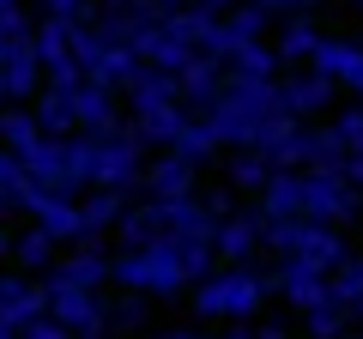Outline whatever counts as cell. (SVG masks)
<instances>
[{
  "label": "cell",
  "mask_w": 363,
  "mask_h": 339,
  "mask_svg": "<svg viewBox=\"0 0 363 339\" xmlns=\"http://www.w3.org/2000/svg\"><path fill=\"white\" fill-rule=\"evenodd\" d=\"M67 164H73L79 188H140L145 182V140L133 133V121H109L97 133H67Z\"/></svg>",
  "instance_id": "obj_1"
},
{
  "label": "cell",
  "mask_w": 363,
  "mask_h": 339,
  "mask_svg": "<svg viewBox=\"0 0 363 339\" xmlns=\"http://www.w3.org/2000/svg\"><path fill=\"white\" fill-rule=\"evenodd\" d=\"M279 79H230L224 85V97L206 109V128L218 133V145L230 152V145H260V133L272 128V116H279Z\"/></svg>",
  "instance_id": "obj_2"
},
{
  "label": "cell",
  "mask_w": 363,
  "mask_h": 339,
  "mask_svg": "<svg viewBox=\"0 0 363 339\" xmlns=\"http://www.w3.org/2000/svg\"><path fill=\"white\" fill-rule=\"evenodd\" d=\"M267 291H272V279L260 273L255 261L212 267V273L194 285V315L200 321H255L260 303H267Z\"/></svg>",
  "instance_id": "obj_3"
},
{
  "label": "cell",
  "mask_w": 363,
  "mask_h": 339,
  "mask_svg": "<svg viewBox=\"0 0 363 339\" xmlns=\"http://www.w3.org/2000/svg\"><path fill=\"white\" fill-rule=\"evenodd\" d=\"M267 248L279 261H315L327 273H339L351 261L339 224H315V218H267Z\"/></svg>",
  "instance_id": "obj_4"
},
{
  "label": "cell",
  "mask_w": 363,
  "mask_h": 339,
  "mask_svg": "<svg viewBox=\"0 0 363 339\" xmlns=\"http://www.w3.org/2000/svg\"><path fill=\"white\" fill-rule=\"evenodd\" d=\"M309 200H303V218L315 224H357L363 218V188H351L339 170H303Z\"/></svg>",
  "instance_id": "obj_5"
},
{
  "label": "cell",
  "mask_w": 363,
  "mask_h": 339,
  "mask_svg": "<svg viewBox=\"0 0 363 339\" xmlns=\"http://www.w3.org/2000/svg\"><path fill=\"white\" fill-rule=\"evenodd\" d=\"M43 285H49V315H55L73 339H109V303L97 297V291L55 285V279H43Z\"/></svg>",
  "instance_id": "obj_6"
},
{
  "label": "cell",
  "mask_w": 363,
  "mask_h": 339,
  "mask_svg": "<svg viewBox=\"0 0 363 339\" xmlns=\"http://www.w3.org/2000/svg\"><path fill=\"white\" fill-rule=\"evenodd\" d=\"M333 91L339 85L321 73V67H285V73H279V104H285L297 121L327 116V109H333Z\"/></svg>",
  "instance_id": "obj_7"
},
{
  "label": "cell",
  "mask_w": 363,
  "mask_h": 339,
  "mask_svg": "<svg viewBox=\"0 0 363 339\" xmlns=\"http://www.w3.org/2000/svg\"><path fill=\"white\" fill-rule=\"evenodd\" d=\"M18 206L30 212V224H43L49 236L61 243H85V218H79V200L73 194H49V188H25Z\"/></svg>",
  "instance_id": "obj_8"
},
{
  "label": "cell",
  "mask_w": 363,
  "mask_h": 339,
  "mask_svg": "<svg viewBox=\"0 0 363 339\" xmlns=\"http://www.w3.org/2000/svg\"><path fill=\"white\" fill-rule=\"evenodd\" d=\"M43 315H49V285H37V273H0V321L25 333Z\"/></svg>",
  "instance_id": "obj_9"
},
{
  "label": "cell",
  "mask_w": 363,
  "mask_h": 339,
  "mask_svg": "<svg viewBox=\"0 0 363 339\" xmlns=\"http://www.w3.org/2000/svg\"><path fill=\"white\" fill-rule=\"evenodd\" d=\"M272 291H279L291 309L309 315L315 303L333 297V273H327V267H315V261H279V279H272Z\"/></svg>",
  "instance_id": "obj_10"
},
{
  "label": "cell",
  "mask_w": 363,
  "mask_h": 339,
  "mask_svg": "<svg viewBox=\"0 0 363 339\" xmlns=\"http://www.w3.org/2000/svg\"><path fill=\"white\" fill-rule=\"evenodd\" d=\"M260 243H267V218H260V206L255 212H230V218H218V230H212V255H218L224 267L255 261Z\"/></svg>",
  "instance_id": "obj_11"
},
{
  "label": "cell",
  "mask_w": 363,
  "mask_h": 339,
  "mask_svg": "<svg viewBox=\"0 0 363 339\" xmlns=\"http://www.w3.org/2000/svg\"><path fill=\"white\" fill-rule=\"evenodd\" d=\"M176 79H182V104L194 109V116H206V109L224 97V85H230V67L212 61V55H188Z\"/></svg>",
  "instance_id": "obj_12"
},
{
  "label": "cell",
  "mask_w": 363,
  "mask_h": 339,
  "mask_svg": "<svg viewBox=\"0 0 363 339\" xmlns=\"http://www.w3.org/2000/svg\"><path fill=\"white\" fill-rule=\"evenodd\" d=\"M49 279L55 285H79V291H104L109 279H116V255H104L97 243H79L67 261L49 267Z\"/></svg>",
  "instance_id": "obj_13"
},
{
  "label": "cell",
  "mask_w": 363,
  "mask_h": 339,
  "mask_svg": "<svg viewBox=\"0 0 363 339\" xmlns=\"http://www.w3.org/2000/svg\"><path fill=\"white\" fill-rule=\"evenodd\" d=\"M140 188H145V200H188V194H200V170L188 157H176V152H157L145 164Z\"/></svg>",
  "instance_id": "obj_14"
},
{
  "label": "cell",
  "mask_w": 363,
  "mask_h": 339,
  "mask_svg": "<svg viewBox=\"0 0 363 339\" xmlns=\"http://www.w3.org/2000/svg\"><path fill=\"white\" fill-rule=\"evenodd\" d=\"M121 91H128V109H164V104H182V79L157 61H140Z\"/></svg>",
  "instance_id": "obj_15"
},
{
  "label": "cell",
  "mask_w": 363,
  "mask_h": 339,
  "mask_svg": "<svg viewBox=\"0 0 363 339\" xmlns=\"http://www.w3.org/2000/svg\"><path fill=\"white\" fill-rule=\"evenodd\" d=\"M0 79H6L13 104H37L43 85H49V73H43V61H37V43H25V49L6 55V61H0Z\"/></svg>",
  "instance_id": "obj_16"
},
{
  "label": "cell",
  "mask_w": 363,
  "mask_h": 339,
  "mask_svg": "<svg viewBox=\"0 0 363 339\" xmlns=\"http://www.w3.org/2000/svg\"><path fill=\"white\" fill-rule=\"evenodd\" d=\"M194 121V109L188 104H164V109H133V133H140L145 145H157V152H169V145L182 140V128Z\"/></svg>",
  "instance_id": "obj_17"
},
{
  "label": "cell",
  "mask_w": 363,
  "mask_h": 339,
  "mask_svg": "<svg viewBox=\"0 0 363 339\" xmlns=\"http://www.w3.org/2000/svg\"><path fill=\"white\" fill-rule=\"evenodd\" d=\"M321 37H327V30L315 25L309 13H291L285 25H279V37H272V49H279V61H285V67H309L315 49H321Z\"/></svg>",
  "instance_id": "obj_18"
},
{
  "label": "cell",
  "mask_w": 363,
  "mask_h": 339,
  "mask_svg": "<svg viewBox=\"0 0 363 339\" xmlns=\"http://www.w3.org/2000/svg\"><path fill=\"white\" fill-rule=\"evenodd\" d=\"M303 200H309L303 170H272V182L260 188V218H303Z\"/></svg>",
  "instance_id": "obj_19"
},
{
  "label": "cell",
  "mask_w": 363,
  "mask_h": 339,
  "mask_svg": "<svg viewBox=\"0 0 363 339\" xmlns=\"http://www.w3.org/2000/svg\"><path fill=\"white\" fill-rule=\"evenodd\" d=\"M128 212V188H85L79 194V218H85V243H97L104 230H116Z\"/></svg>",
  "instance_id": "obj_20"
},
{
  "label": "cell",
  "mask_w": 363,
  "mask_h": 339,
  "mask_svg": "<svg viewBox=\"0 0 363 339\" xmlns=\"http://www.w3.org/2000/svg\"><path fill=\"white\" fill-rule=\"evenodd\" d=\"M272 157L267 152H255V145H230V152H224V182L236 188V194H260V188L272 182Z\"/></svg>",
  "instance_id": "obj_21"
},
{
  "label": "cell",
  "mask_w": 363,
  "mask_h": 339,
  "mask_svg": "<svg viewBox=\"0 0 363 339\" xmlns=\"http://www.w3.org/2000/svg\"><path fill=\"white\" fill-rule=\"evenodd\" d=\"M73 116H79V133H97V128H109V121H121L116 91L97 85V79H79L73 85Z\"/></svg>",
  "instance_id": "obj_22"
},
{
  "label": "cell",
  "mask_w": 363,
  "mask_h": 339,
  "mask_svg": "<svg viewBox=\"0 0 363 339\" xmlns=\"http://www.w3.org/2000/svg\"><path fill=\"white\" fill-rule=\"evenodd\" d=\"M309 67H321L333 85H351V79L363 73V43L357 37H321V49H315Z\"/></svg>",
  "instance_id": "obj_23"
},
{
  "label": "cell",
  "mask_w": 363,
  "mask_h": 339,
  "mask_svg": "<svg viewBox=\"0 0 363 339\" xmlns=\"http://www.w3.org/2000/svg\"><path fill=\"white\" fill-rule=\"evenodd\" d=\"M30 116H37V128H43V133H55V140L79 133V116H73V91H67V85H43V97L30 104Z\"/></svg>",
  "instance_id": "obj_24"
},
{
  "label": "cell",
  "mask_w": 363,
  "mask_h": 339,
  "mask_svg": "<svg viewBox=\"0 0 363 339\" xmlns=\"http://www.w3.org/2000/svg\"><path fill=\"white\" fill-rule=\"evenodd\" d=\"M224 67H230V79H279V73H285V61H279L272 43H242Z\"/></svg>",
  "instance_id": "obj_25"
},
{
  "label": "cell",
  "mask_w": 363,
  "mask_h": 339,
  "mask_svg": "<svg viewBox=\"0 0 363 339\" xmlns=\"http://www.w3.org/2000/svg\"><path fill=\"white\" fill-rule=\"evenodd\" d=\"M55 248H61V236H49L43 224H30V230L13 236V261L25 267V273H43V267H55Z\"/></svg>",
  "instance_id": "obj_26"
},
{
  "label": "cell",
  "mask_w": 363,
  "mask_h": 339,
  "mask_svg": "<svg viewBox=\"0 0 363 339\" xmlns=\"http://www.w3.org/2000/svg\"><path fill=\"white\" fill-rule=\"evenodd\" d=\"M169 152H176V157H188V164L200 170V164H212V157H218L224 145H218V133L206 128V116H194V121H188V128H182V140L169 145Z\"/></svg>",
  "instance_id": "obj_27"
},
{
  "label": "cell",
  "mask_w": 363,
  "mask_h": 339,
  "mask_svg": "<svg viewBox=\"0 0 363 339\" xmlns=\"http://www.w3.org/2000/svg\"><path fill=\"white\" fill-rule=\"evenodd\" d=\"M37 140H43V128H37V116H30L25 104L0 109V145H6V152H25V145H37Z\"/></svg>",
  "instance_id": "obj_28"
},
{
  "label": "cell",
  "mask_w": 363,
  "mask_h": 339,
  "mask_svg": "<svg viewBox=\"0 0 363 339\" xmlns=\"http://www.w3.org/2000/svg\"><path fill=\"white\" fill-rule=\"evenodd\" d=\"M345 321H351V303L327 297L309 309V339H345Z\"/></svg>",
  "instance_id": "obj_29"
},
{
  "label": "cell",
  "mask_w": 363,
  "mask_h": 339,
  "mask_svg": "<svg viewBox=\"0 0 363 339\" xmlns=\"http://www.w3.org/2000/svg\"><path fill=\"white\" fill-rule=\"evenodd\" d=\"M145 321H152V303H145V291H121V297L109 303V327H121V333H140Z\"/></svg>",
  "instance_id": "obj_30"
},
{
  "label": "cell",
  "mask_w": 363,
  "mask_h": 339,
  "mask_svg": "<svg viewBox=\"0 0 363 339\" xmlns=\"http://www.w3.org/2000/svg\"><path fill=\"white\" fill-rule=\"evenodd\" d=\"M25 188H30V176H25V164H18V152H6V145H0V200H6V206H18V200H25Z\"/></svg>",
  "instance_id": "obj_31"
},
{
  "label": "cell",
  "mask_w": 363,
  "mask_h": 339,
  "mask_svg": "<svg viewBox=\"0 0 363 339\" xmlns=\"http://www.w3.org/2000/svg\"><path fill=\"white\" fill-rule=\"evenodd\" d=\"M333 297L351 303V309H363V255H351V261L333 273Z\"/></svg>",
  "instance_id": "obj_32"
},
{
  "label": "cell",
  "mask_w": 363,
  "mask_h": 339,
  "mask_svg": "<svg viewBox=\"0 0 363 339\" xmlns=\"http://www.w3.org/2000/svg\"><path fill=\"white\" fill-rule=\"evenodd\" d=\"M333 133H339V145H345L351 157H363V104L339 109V116H333Z\"/></svg>",
  "instance_id": "obj_33"
},
{
  "label": "cell",
  "mask_w": 363,
  "mask_h": 339,
  "mask_svg": "<svg viewBox=\"0 0 363 339\" xmlns=\"http://www.w3.org/2000/svg\"><path fill=\"white\" fill-rule=\"evenodd\" d=\"M43 18H61V25H79V18H97L91 13V0H37Z\"/></svg>",
  "instance_id": "obj_34"
},
{
  "label": "cell",
  "mask_w": 363,
  "mask_h": 339,
  "mask_svg": "<svg viewBox=\"0 0 363 339\" xmlns=\"http://www.w3.org/2000/svg\"><path fill=\"white\" fill-rule=\"evenodd\" d=\"M200 200L212 206V218H230V212H236V188H230V182H224V188H212V194H200Z\"/></svg>",
  "instance_id": "obj_35"
},
{
  "label": "cell",
  "mask_w": 363,
  "mask_h": 339,
  "mask_svg": "<svg viewBox=\"0 0 363 339\" xmlns=\"http://www.w3.org/2000/svg\"><path fill=\"white\" fill-rule=\"evenodd\" d=\"M25 339H73V333H67L55 315H43V321H30V327H25Z\"/></svg>",
  "instance_id": "obj_36"
},
{
  "label": "cell",
  "mask_w": 363,
  "mask_h": 339,
  "mask_svg": "<svg viewBox=\"0 0 363 339\" xmlns=\"http://www.w3.org/2000/svg\"><path fill=\"white\" fill-rule=\"evenodd\" d=\"M255 339H291V327H285V321H260Z\"/></svg>",
  "instance_id": "obj_37"
},
{
  "label": "cell",
  "mask_w": 363,
  "mask_h": 339,
  "mask_svg": "<svg viewBox=\"0 0 363 339\" xmlns=\"http://www.w3.org/2000/svg\"><path fill=\"white\" fill-rule=\"evenodd\" d=\"M212 339H255V327L248 321H224V333H212Z\"/></svg>",
  "instance_id": "obj_38"
},
{
  "label": "cell",
  "mask_w": 363,
  "mask_h": 339,
  "mask_svg": "<svg viewBox=\"0 0 363 339\" xmlns=\"http://www.w3.org/2000/svg\"><path fill=\"white\" fill-rule=\"evenodd\" d=\"M140 6H152V13H182V6H194V0H140Z\"/></svg>",
  "instance_id": "obj_39"
},
{
  "label": "cell",
  "mask_w": 363,
  "mask_h": 339,
  "mask_svg": "<svg viewBox=\"0 0 363 339\" xmlns=\"http://www.w3.org/2000/svg\"><path fill=\"white\" fill-rule=\"evenodd\" d=\"M13 49H25V43H18V37H13V30L0 25V61H6V55H13Z\"/></svg>",
  "instance_id": "obj_40"
},
{
  "label": "cell",
  "mask_w": 363,
  "mask_h": 339,
  "mask_svg": "<svg viewBox=\"0 0 363 339\" xmlns=\"http://www.w3.org/2000/svg\"><path fill=\"white\" fill-rule=\"evenodd\" d=\"M200 6H212V13H230V6H242V0H200Z\"/></svg>",
  "instance_id": "obj_41"
},
{
  "label": "cell",
  "mask_w": 363,
  "mask_h": 339,
  "mask_svg": "<svg viewBox=\"0 0 363 339\" xmlns=\"http://www.w3.org/2000/svg\"><path fill=\"white\" fill-rule=\"evenodd\" d=\"M6 255H13V236H6V224H0V261H6Z\"/></svg>",
  "instance_id": "obj_42"
},
{
  "label": "cell",
  "mask_w": 363,
  "mask_h": 339,
  "mask_svg": "<svg viewBox=\"0 0 363 339\" xmlns=\"http://www.w3.org/2000/svg\"><path fill=\"white\" fill-rule=\"evenodd\" d=\"M164 339H212V333H188V327H176V333H164Z\"/></svg>",
  "instance_id": "obj_43"
},
{
  "label": "cell",
  "mask_w": 363,
  "mask_h": 339,
  "mask_svg": "<svg viewBox=\"0 0 363 339\" xmlns=\"http://www.w3.org/2000/svg\"><path fill=\"white\" fill-rule=\"evenodd\" d=\"M0 109H13V91H6V79H0Z\"/></svg>",
  "instance_id": "obj_44"
},
{
  "label": "cell",
  "mask_w": 363,
  "mask_h": 339,
  "mask_svg": "<svg viewBox=\"0 0 363 339\" xmlns=\"http://www.w3.org/2000/svg\"><path fill=\"white\" fill-rule=\"evenodd\" d=\"M0 339H25V333H18V327H6V321H0Z\"/></svg>",
  "instance_id": "obj_45"
},
{
  "label": "cell",
  "mask_w": 363,
  "mask_h": 339,
  "mask_svg": "<svg viewBox=\"0 0 363 339\" xmlns=\"http://www.w3.org/2000/svg\"><path fill=\"white\" fill-rule=\"evenodd\" d=\"M345 91H357V104H363V73H357V79H351V85H345Z\"/></svg>",
  "instance_id": "obj_46"
},
{
  "label": "cell",
  "mask_w": 363,
  "mask_h": 339,
  "mask_svg": "<svg viewBox=\"0 0 363 339\" xmlns=\"http://www.w3.org/2000/svg\"><path fill=\"white\" fill-rule=\"evenodd\" d=\"M13 6H25V0H0V13H13Z\"/></svg>",
  "instance_id": "obj_47"
},
{
  "label": "cell",
  "mask_w": 363,
  "mask_h": 339,
  "mask_svg": "<svg viewBox=\"0 0 363 339\" xmlns=\"http://www.w3.org/2000/svg\"><path fill=\"white\" fill-rule=\"evenodd\" d=\"M6 212H13V206H6V200H0V218H6Z\"/></svg>",
  "instance_id": "obj_48"
},
{
  "label": "cell",
  "mask_w": 363,
  "mask_h": 339,
  "mask_svg": "<svg viewBox=\"0 0 363 339\" xmlns=\"http://www.w3.org/2000/svg\"><path fill=\"white\" fill-rule=\"evenodd\" d=\"M357 43H363V25H357Z\"/></svg>",
  "instance_id": "obj_49"
},
{
  "label": "cell",
  "mask_w": 363,
  "mask_h": 339,
  "mask_svg": "<svg viewBox=\"0 0 363 339\" xmlns=\"http://www.w3.org/2000/svg\"><path fill=\"white\" fill-rule=\"evenodd\" d=\"M357 6H363V0H357Z\"/></svg>",
  "instance_id": "obj_50"
}]
</instances>
